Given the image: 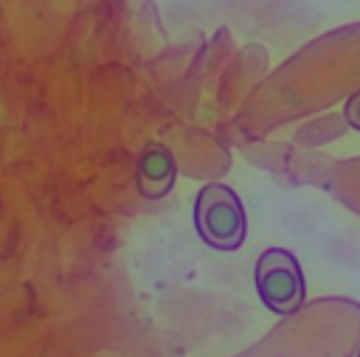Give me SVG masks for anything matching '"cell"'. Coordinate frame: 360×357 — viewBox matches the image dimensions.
<instances>
[{
	"mask_svg": "<svg viewBox=\"0 0 360 357\" xmlns=\"http://www.w3.org/2000/svg\"><path fill=\"white\" fill-rule=\"evenodd\" d=\"M197 236L214 250H239L248 233L245 205L239 194L225 183H208L194 197Z\"/></svg>",
	"mask_w": 360,
	"mask_h": 357,
	"instance_id": "obj_1",
	"label": "cell"
},
{
	"mask_svg": "<svg viewBox=\"0 0 360 357\" xmlns=\"http://www.w3.org/2000/svg\"><path fill=\"white\" fill-rule=\"evenodd\" d=\"M357 357H360V354H357Z\"/></svg>",
	"mask_w": 360,
	"mask_h": 357,
	"instance_id": "obj_5",
	"label": "cell"
},
{
	"mask_svg": "<svg viewBox=\"0 0 360 357\" xmlns=\"http://www.w3.org/2000/svg\"><path fill=\"white\" fill-rule=\"evenodd\" d=\"M174 177H177L174 155L163 143H149L141 152L138 166H135V183H138L141 197H146V200L166 197L174 186Z\"/></svg>",
	"mask_w": 360,
	"mask_h": 357,
	"instance_id": "obj_3",
	"label": "cell"
},
{
	"mask_svg": "<svg viewBox=\"0 0 360 357\" xmlns=\"http://www.w3.org/2000/svg\"><path fill=\"white\" fill-rule=\"evenodd\" d=\"M253 284L262 304L276 315H292L304 306L307 281L298 259L284 247H267L253 270Z\"/></svg>",
	"mask_w": 360,
	"mask_h": 357,
	"instance_id": "obj_2",
	"label": "cell"
},
{
	"mask_svg": "<svg viewBox=\"0 0 360 357\" xmlns=\"http://www.w3.org/2000/svg\"><path fill=\"white\" fill-rule=\"evenodd\" d=\"M343 118H346V124H349L352 129H357V132H360V90H357V93H352V96H349V101L343 104Z\"/></svg>",
	"mask_w": 360,
	"mask_h": 357,
	"instance_id": "obj_4",
	"label": "cell"
}]
</instances>
